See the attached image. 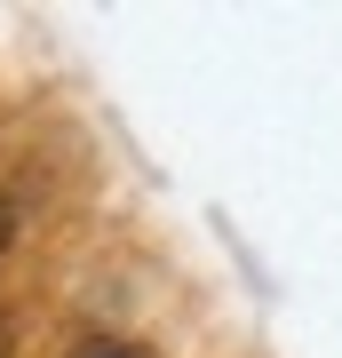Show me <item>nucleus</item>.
I'll return each instance as SVG.
<instances>
[{
  "label": "nucleus",
  "mask_w": 342,
  "mask_h": 358,
  "mask_svg": "<svg viewBox=\"0 0 342 358\" xmlns=\"http://www.w3.org/2000/svg\"><path fill=\"white\" fill-rule=\"evenodd\" d=\"M8 239H16V207L0 199V255H8Z\"/></svg>",
  "instance_id": "nucleus-1"
},
{
  "label": "nucleus",
  "mask_w": 342,
  "mask_h": 358,
  "mask_svg": "<svg viewBox=\"0 0 342 358\" xmlns=\"http://www.w3.org/2000/svg\"><path fill=\"white\" fill-rule=\"evenodd\" d=\"M80 358H143V350H120V343H104V350H80Z\"/></svg>",
  "instance_id": "nucleus-2"
}]
</instances>
